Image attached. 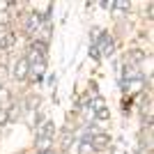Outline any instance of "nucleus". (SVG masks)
<instances>
[{"label":"nucleus","mask_w":154,"mask_h":154,"mask_svg":"<svg viewBox=\"0 0 154 154\" xmlns=\"http://www.w3.org/2000/svg\"><path fill=\"white\" fill-rule=\"evenodd\" d=\"M94 46L99 48V53H103V55H113V51H115V42H113V37L106 35V32H101V37L97 39Z\"/></svg>","instance_id":"f257e3e1"},{"label":"nucleus","mask_w":154,"mask_h":154,"mask_svg":"<svg viewBox=\"0 0 154 154\" xmlns=\"http://www.w3.org/2000/svg\"><path fill=\"white\" fill-rule=\"evenodd\" d=\"M28 74H30V64H28V60H26V58H21L19 62L14 64L12 76H14V81H26Z\"/></svg>","instance_id":"f03ea898"},{"label":"nucleus","mask_w":154,"mask_h":154,"mask_svg":"<svg viewBox=\"0 0 154 154\" xmlns=\"http://www.w3.org/2000/svg\"><path fill=\"white\" fill-rule=\"evenodd\" d=\"M53 149V138H46V136H37L35 140V152L37 154H46Z\"/></svg>","instance_id":"7ed1b4c3"},{"label":"nucleus","mask_w":154,"mask_h":154,"mask_svg":"<svg viewBox=\"0 0 154 154\" xmlns=\"http://www.w3.org/2000/svg\"><path fill=\"white\" fill-rule=\"evenodd\" d=\"M108 143H110L108 134H94V136H92V140H90V145H92V149H106V147H108Z\"/></svg>","instance_id":"20e7f679"},{"label":"nucleus","mask_w":154,"mask_h":154,"mask_svg":"<svg viewBox=\"0 0 154 154\" xmlns=\"http://www.w3.org/2000/svg\"><path fill=\"white\" fill-rule=\"evenodd\" d=\"M53 134H55V124H53V122H39V127H37V136L53 138Z\"/></svg>","instance_id":"39448f33"},{"label":"nucleus","mask_w":154,"mask_h":154,"mask_svg":"<svg viewBox=\"0 0 154 154\" xmlns=\"http://www.w3.org/2000/svg\"><path fill=\"white\" fill-rule=\"evenodd\" d=\"M26 60H28V64H30V67H35V64H46V58L42 55V53H37L35 48H30V51H28Z\"/></svg>","instance_id":"423d86ee"},{"label":"nucleus","mask_w":154,"mask_h":154,"mask_svg":"<svg viewBox=\"0 0 154 154\" xmlns=\"http://www.w3.org/2000/svg\"><path fill=\"white\" fill-rule=\"evenodd\" d=\"M14 44H16V37H14L12 32H7V35L0 37V51H9Z\"/></svg>","instance_id":"0eeeda50"},{"label":"nucleus","mask_w":154,"mask_h":154,"mask_svg":"<svg viewBox=\"0 0 154 154\" xmlns=\"http://www.w3.org/2000/svg\"><path fill=\"white\" fill-rule=\"evenodd\" d=\"M39 26H42V19H39V14L32 12V14H30V19H28L26 30H28V32H37V30H39Z\"/></svg>","instance_id":"6e6552de"},{"label":"nucleus","mask_w":154,"mask_h":154,"mask_svg":"<svg viewBox=\"0 0 154 154\" xmlns=\"http://www.w3.org/2000/svg\"><path fill=\"white\" fill-rule=\"evenodd\" d=\"M129 60L134 62V67H138V64L145 60V53H143V51H131V53H129Z\"/></svg>","instance_id":"1a4fd4ad"},{"label":"nucleus","mask_w":154,"mask_h":154,"mask_svg":"<svg viewBox=\"0 0 154 154\" xmlns=\"http://www.w3.org/2000/svg\"><path fill=\"white\" fill-rule=\"evenodd\" d=\"M108 117H110V110L106 108V106H103V108H99V110H97V120H101V122H106Z\"/></svg>","instance_id":"9d476101"},{"label":"nucleus","mask_w":154,"mask_h":154,"mask_svg":"<svg viewBox=\"0 0 154 154\" xmlns=\"http://www.w3.org/2000/svg\"><path fill=\"white\" fill-rule=\"evenodd\" d=\"M92 152H94V149H92L90 143H81V145H78V154H92Z\"/></svg>","instance_id":"9b49d317"},{"label":"nucleus","mask_w":154,"mask_h":154,"mask_svg":"<svg viewBox=\"0 0 154 154\" xmlns=\"http://www.w3.org/2000/svg\"><path fill=\"white\" fill-rule=\"evenodd\" d=\"M12 99V92L7 90L5 85H0V101H9Z\"/></svg>","instance_id":"f8f14e48"},{"label":"nucleus","mask_w":154,"mask_h":154,"mask_svg":"<svg viewBox=\"0 0 154 154\" xmlns=\"http://www.w3.org/2000/svg\"><path fill=\"white\" fill-rule=\"evenodd\" d=\"M30 110H37V106H39V97H28V103H26Z\"/></svg>","instance_id":"ddd939ff"},{"label":"nucleus","mask_w":154,"mask_h":154,"mask_svg":"<svg viewBox=\"0 0 154 154\" xmlns=\"http://www.w3.org/2000/svg\"><path fill=\"white\" fill-rule=\"evenodd\" d=\"M0 26H2V28L9 26V14H7L5 9H0Z\"/></svg>","instance_id":"4468645a"},{"label":"nucleus","mask_w":154,"mask_h":154,"mask_svg":"<svg viewBox=\"0 0 154 154\" xmlns=\"http://www.w3.org/2000/svg\"><path fill=\"white\" fill-rule=\"evenodd\" d=\"M115 7H117V9H129L131 2H129V0H115Z\"/></svg>","instance_id":"2eb2a0df"},{"label":"nucleus","mask_w":154,"mask_h":154,"mask_svg":"<svg viewBox=\"0 0 154 154\" xmlns=\"http://www.w3.org/2000/svg\"><path fill=\"white\" fill-rule=\"evenodd\" d=\"M99 55H101V53H99V48H97L94 44H90V58H92V60H99Z\"/></svg>","instance_id":"dca6fc26"},{"label":"nucleus","mask_w":154,"mask_h":154,"mask_svg":"<svg viewBox=\"0 0 154 154\" xmlns=\"http://www.w3.org/2000/svg\"><path fill=\"white\" fill-rule=\"evenodd\" d=\"M71 143H74V138H71V136L67 134V136H64V140H62V149H69V145H71Z\"/></svg>","instance_id":"f3484780"},{"label":"nucleus","mask_w":154,"mask_h":154,"mask_svg":"<svg viewBox=\"0 0 154 154\" xmlns=\"http://www.w3.org/2000/svg\"><path fill=\"white\" fill-rule=\"evenodd\" d=\"M99 5H101L103 9H113V7H115V0H103V2H99Z\"/></svg>","instance_id":"a211bd4d"},{"label":"nucleus","mask_w":154,"mask_h":154,"mask_svg":"<svg viewBox=\"0 0 154 154\" xmlns=\"http://www.w3.org/2000/svg\"><path fill=\"white\" fill-rule=\"evenodd\" d=\"M9 122V117H7V108H0V124Z\"/></svg>","instance_id":"6ab92c4d"},{"label":"nucleus","mask_w":154,"mask_h":154,"mask_svg":"<svg viewBox=\"0 0 154 154\" xmlns=\"http://www.w3.org/2000/svg\"><path fill=\"white\" fill-rule=\"evenodd\" d=\"M92 103H94V108H97V110L103 108V99H101V97H94V101H92Z\"/></svg>","instance_id":"aec40b11"},{"label":"nucleus","mask_w":154,"mask_h":154,"mask_svg":"<svg viewBox=\"0 0 154 154\" xmlns=\"http://www.w3.org/2000/svg\"><path fill=\"white\" fill-rule=\"evenodd\" d=\"M46 154H53V152H46Z\"/></svg>","instance_id":"412c9836"}]
</instances>
